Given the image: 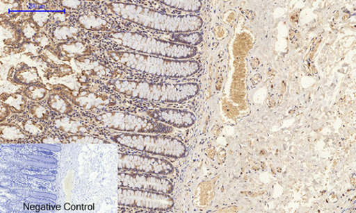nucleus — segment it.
Returning <instances> with one entry per match:
<instances>
[{
	"label": "nucleus",
	"instance_id": "obj_1",
	"mask_svg": "<svg viewBox=\"0 0 356 213\" xmlns=\"http://www.w3.org/2000/svg\"><path fill=\"white\" fill-rule=\"evenodd\" d=\"M111 8L125 20L168 33H195L203 25L202 19L197 15H170L126 3H113Z\"/></svg>",
	"mask_w": 356,
	"mask_h": 213
},
{
	"label": "nucleus",
	"instance_id": "obj_2",
	"mask_svg": "<svg viewBox=\"0 0 356 213\" xmlns=\"http://www.w3.org/2000/svg\"><path fill=\"white\" fill-rule=\"evenodd\" d=\"M117 62L142 72L167 78H187L196 74L200 65L195 60H175L127 52L112 53Z\"/></svg>",
	"mask_w": 356,
	"mask_h": 213
},
{
	"label": "nucleus",
	"instance_id": "obj_3",
	"mask_svg": "<svg viewBox=\"0 0 356 213\" xmlns=\"http://www.w3.org/2000/svg\"><path fill=\"white\" fill-rule=\"evenodd\" d=\"M114 89L120 94L154 102L179 103L195 98L199 93L197 83H160L117 81Z\"/></svg>",
	"mask_w": 356,
	"mask_h": 213
},
{
	"label": "nucleus",
	"instance_id": "obj_4",
	"mask_svg": "<svg viewBox=\"0 0 356 213\" xmlns=\"http://www.w3.org/2000/svg\"><path fill=\"white\" fill-rule=\"evenodd\" d=\"M111 38L123 46L143 53L165 57L175 60H188L195 57L196 47L173 42L163 41L133 33H113Z\"/></svg>",
	"mask_w": 356,
	"mask_h": 213
},
{
	"label": "nucleus",
	"instance_id": "obj_5",
	"mask_svg": "<svg viewBox=\"0 0 356 213\" xmlns=\"http://www.w3.org/2000/svg\"><path fill=\"white\" fill-rule=\"evenodd\" d=\"M112 139L129 148L172 159L184 158L188 151L181 141L167 135L124 133L113 136Z\"/></svg>",
	"mask_w": 356,
	"mask_h": 213
},
{
	"label": "nucleus",
	"instance_id": "obj_6",
	"mask_svg": "<svg viewBox=\"0 0 356 213\" xmlns=\"http://www.w3.org/2000/svg\"><path fill=\"white\" fill-rule=\"evenodd\" d=\"M99 123L108 128L139 133H168L172 128L156 121L127 113H106L98 117Z\"/></svg>",
	"mask_w": 356,
	"mask_h": 213
},
{
	"label": "nucleus",
	"instance_id": "obj_7",
	"mask_svg": "<svg viewBox=\"0 0 356 213\" xmlns=\"http://www.w3.org/2000/svg\"><path fill=\"white\" fill-rule=\"evenodd\" d=\"M118 203L126 207L166 211L174 207L173 198L167 194L120 187Z\"/></svg>",
	"mask_w": 356,
	"mask_h": 213
},
{
	"label": "nucleus",
	"instance_id": "obj_8",
	"mask_svg": "<svg viewBox=\"0 0 356 213\" xmlns=\"http://www.w3.org/2000/svg\"><path fill=\"white\" fill-rule=\"evenodd\" d=\"M120 169L158 176L174 173V167L168 160L135 154H120Z\"/></svg>",
	"mask_w": 356,
	"mask_h": 213
},
{
	"label": "nucleus",
	"instance_id": "obj_9",
	"mask_svg": "<svg viewBox=\"0 0 356 213\" xmlns=\"http://www.w3.org/2000/svg\"><path fill=\"white\" fill-rule=\"evenodd\" d=\"M120 187L171 194L174 190L172 182L168 179L150 174L121 173L118 175Z\"/></svg>",
	"mask_w": 356,
	"mask_h": 213
},
{
	"label": "nucleus",
	"instance_id": "obj_10",
	"mask_svg": "<svg viewBox=\"0 0 356 213\" xmlns=\"http://www.w3.org/2000/svg\"><path fill=\"white\" fill-rule=\"evenodd\" d=\"M159 123L177 128H188L195 125L196 116L191 112L177 109H159L149 113Z\"/></svg>",
	"mask_w": 356,
	"mask_h": 213
},
{
	"label": "nucleus",
	"instance_id": "obj_11",
	"mask_svg": "<svg viewBox=\"0 0 356 213\" xmlns=\"http://www.w3.org/2000/svg\"><path fill=\"white\" fill-rule=\"evenodd\" d=\"M161 3L174 9L189 12H197L200 11L202 6L200 0H188V1L173 0V1H161Z\"/></svg>",
	"mask_w": 356,
	"mask_h": 213
},
{
	"label": "nucleus",
	"instance_id": "obj_12",
	"mask_svg": "<svg viewBox=\"0 0 356 213\" xmlns=\"http://www.w3.org/2000/svg\"><path fill=\"white\" fill-rule=\"evenodd\" d=\"M173 40L176 43L189 45V46L196 47V45L200 44L202 41V35L198 32L175 34Z\"/></svg>",
	"mask_w": 356,
	"mask_h": 213
}]
</instances>
